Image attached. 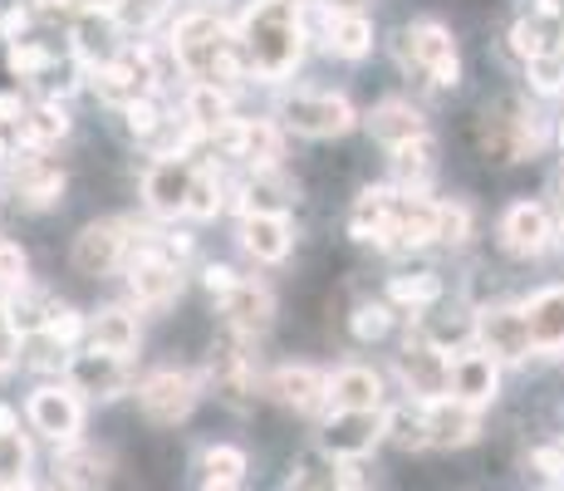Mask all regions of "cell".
I'll return each instance as SVG.
<instances>
[{"instance_id": "cell-26", "label": "cell", "mask_w": 564, "mask_h": 491, "mask_svg": "<svg viewBox=\"0 0 564 491\" xmlns=\"http://www.w3.org/2000/svg\"><path fill=\"white\" fill-rule=\"evenodd\" d=\"M393 188H368L359 202H354V236H359V242H383V226H388V212H393Z\"/></svg>"}, {"instance_id": "cell-8", "label": "cell", "mask_w": 564, "mask_h": 491, "mask_svg": "<svg viewBox=\"0 0 564 491\" xmlns=\"http://www.w3.org/2000/svg\"><path fill=\"white\" fill-rule=\"evenodd\" d=\"M128 256V226L123 222H89L74 236V270L79 276H108Z\"/></svg>"}, {"instance_id": "cell-46", "label": "cell", "mask_w": 564, "mask_h": 491, "mask_svg": "<svg viewBox=\"0 0 564 491\" xmlns=\"http://www.w3.org/2000/svg\"><path fill=\"white\" fill-rule=\"evenodd\" d=\"M15 359H20V334H15V324H10V310L0 305V374H10Z\"/></svg>"}, {"instance_id": "cell-25", "label": "cell", "mask_w": 564, "mask_h": 491, "mask_svg": "<svg viewBox=\"0 0 564 491\" xmlns=\"http://www.w3.org/2000/svg\"><path fill=\"white\" fill-rule=\"evenodd\" d=\"M89 344L99 349V354L128 359V349L138 344V320L128 310H99L89 320Z\"/></svg>"}, {"instance_id": "cell-16", "label": "cell", "mask_w": 564, "mask_h": 491, "mask_svg": "<svg viewBox=\"0 0 564 491\" xmlns=\"http://www.w3.org/2000/svg\"><path fill=\"white\" fill-rule=\"evenodd\" d=\"M54 477L69 491H99L108 482V452L89 442H69L59 457H54Z\"/></svg>"}, {"instance_id": "cell-28", "label": "cell", "mask_w": 564, "mask_h": 491, "mask_svg": "<svg viewBox=\"0 0 564 491\" xmlns=\"http://www.w3.org/2000/svg\"><path fill=\"white\" fill-rule=\"evenodd\" d=\"M64 134H69V118H64L59 104H40L35 114L20 118V143H25V152H40V148L59 143Z\"/></svg>"}, {"instance_id": "cell-41", "label": "cell", "mask_w": 564, "mask_h": 491, "mask_svg": "<svg viewBox=\"0 0 564 491\" xmlns=\"http://www.w3.org/2000/svg\"><path fill=\"white\" fill-rule=\"evenodd\" d=\"M471 232V212L462 202H442L437 206V242H466Z\"/></svg>"}, {"instance_id": "cell-51", "label": "cell", "mask_w": 564, "mask_h": 491, "mask_svg": "<svg viewBox=\"0 0 564 491\" xmlns=\"http://www.w3.org/2000/svg\"><path fill=\"white\" fill-rule=\"evenodd\" d=\"M20 118H25V108H20V98L0 94V128H6V124H20Z\"/></svg>"}, {"instance_id": "cell-27", "label": "cell", "mask_w": 564, "mask_h": 491, "mask_svg": "<svg viewBox=\"0 0 564 491\" xmlns=\"http://www.w3.org/2000/svg\"><path fill=\"white\" fill-rule=\"evenodd\" d=\"M368 45H373V25H368L359 10H339V15L329 20V50L339 54V60H364Z\"/></svg>"}, {"instance_id": "cell-22", "label": "cell", "mask_w": 564, "mask_h": 491, "mask_svg": "<svg viewBox=\"0 0 564 491\" xmlns=\"http://www.w3.org/2000/svg\"><path fill=\"white\" fill-rule=\"evenodd\" d=\"M368 128H373V138H383L388 148H403L412 138H427V124H422V114L403 98H388V104L373 108V118H368Z\"/></svg>"}, {"instance_id": "cell-23", "label": "cell", "mask_w": 564, "mask_h": 491, "mask_svg": "<svg viewBox=\"0 0 564 491\" xmlns=\"http://www.w3.org/2000/svg\"><path fill=\"white\" fill-rule=\"evenodd\" d=\"M265 388H270V398H280L285 408H300V413H314L329 398V384H324L314 369H280Z\"/></svg>"}, {"instance_id": "cell-48", "label": "cell", "mask_w": 564, "mask_h": 491, "mask_svg": "<svg viewBox=\"0 0 564 491\" xmlns=\"http://www.w3.org/2000/svg\"><path fill=\"white\" fill-rule=\"evenodd\" d=\"M30 364H40V369H64V364H69V349L50 344L45 334H40V340H35V354H30Z\"/></svg>"}, {"instance_id": "cell-52", "label": "cell", "mask_w": 564, "mask_h": 491, "mask_svg": "<svg viewBox=\"0 0 564 491\" xmlns=\"http://www.w3.org/2000/svg\"><path fill=\"white\" fill-rule=\"evenodd\" d=\"M25 25H30V10H10V15H6V25H0V30H6V40H15Z\"/></svg>"}, {"instance_id": "cell-5", "label": "cell", "mask_w": 564, "mask_h": 491, "mask_svg": "<svg viewBox=\"0 0 564 491\" xmlns=\"http://www.w3.org/2000/svg\"><path fill=\"white\" fill-rule=\"evenodd\" d=\"M398 50H403V60L417 64L432 84L457 89L462 64H457V50H452V35L442 25H412V30H403V45H398Z\"/></svg>"}, {"instance_id": "cell-6", "label": "cell", "mask_w": 564, "mask_h": 491, "mask_svg": "<svg viewBox=\"0 0 564 491\" xmlns=\"http://www.w3.org/2000/svg\"><path fill=\"white\" fill-rule=\"evenodd\" d=\"M221 45H231L221 30V20L206 15V10H192V15L177 20V30H172V54H177L182 70H192L197 79H206V70H212V60L221 54Z\"/></svg>"}, {"instance_id": "cell-29", "label": "cell", "mask_w": 564, "mask_h": 491, "mask_svg": "<svg viewBox=\"0 0 564 491\" xmlns=\"http://www.w3.org/2000/svg\"><path fill=\"white\" fill-rule=\"evenodd\" d=\"M432 168H437V143L432 138H412V143L393 148V172L403 188H427Z\"/></svg>"}, {"instance_id": "cell-24", "label": "cell", "mask_w": 564, "mask_h": 491, "mask_svg": "<svg viewBox=\"0 0 564 491\" xmlns=\"http://www.w3.org/2000/svg\"><path fill=\"white\" fill-rule=\"evenodd\" d=\"M520 314H525V330H530V340H535V349H560L564 344V286L535 295Z\"/></svg>"}, {"instance_id": "cell-34", "label": "cell", "mask_w": 564, "mask_h": 491, "mask_svg": "<svg viewBox=\"0 0 564 491\" xmlns=\"http://www.w3.org/2000/svg\"><path fill=\"white\" fill-rule=\"evenodd\" d=\"M398 305H412V310H422V305H432L442 295V280L432 276V270H422V276H393V286H388Z\"/></svg>"}, {"instance_id": "cell-15", "label": "cell", "mask_w": 564, "mask_h": 491, "mask_svg": "<svg viewBox=\"0 0 564 491\" xmlns=\"http://www.w3.org/2000/svg\"><path fill=\"white\" fill-rule=\"evenodd\" d=\"M241 246L251 250L256 260H285L290 246H295V232H290L285 212H251L241 226Z\"/></svg>"}, {"instance_id": "cell-33", "label": "cell", "mask_w": 564, "mask_h": 491, "mask_svg": "<svg viewBox=\"0 0 564 491\" xmlns=\"http://www.w3.org/2000/svg\"><path fill=\"white\" fill-rule=\"evenodd\" d=\"M202 467H206V482L236 487L246 477V452H236V447H206Z\"/></svg>"}, {"instance_id": "cell-3", "label": "cell", "mask_w": 564, "mask_h": 491, "mask_svg": "<svg viewBox=\"0 0 564 491\" xmlns=\"http://www.w3.org/2000/svg\"><path fill=\"white\" fill-rule=\"evenodd\" d=\"M545 143V134H540V118L525 114V108L506 104V108H486L481 118V148L491 152L496 162H516L525 158V152H535Z\"/></svg>"}, {"instance_id": "cell-53", "label": "cell", "mask_w": 564, "mask_h": 491, "mask_svg": "<svg viewBox=\"0 0 564 491\" xmlns=\"http://www.w3.org/2000/svg\"><path fill=\"white\" fill-rule=\"evenodd\" d=\"M74 6H84V10H113L118 0H74Z\"/></svg>"}, {"instance_id": "cell-21", "label": "cell", "mask_w": 564, "mask_h": 491, "mask_svg": "<svg viewBox=\"0 0 564 491\" xmlns=\"http://www.w3.org/2000/svg\"><path fill=\"white\" fill-rule=\"evenodd\" d=\"M329 403L334 413H364V408H378L383 403V378L373 369H339L329 378Z\"/></svg>"}, {"instance_id": "cell-38", "label": "cell", "mask_w": 564, "mask_h": 491, "mask_svg": "<svg viewBox=\"0 0 564 491\" xmlns=\"http://www.w3.org/2000/svg\"><path fill=\"white\" fill-rule=\"evenodd\" d=\"M525 70H530V84H535L540 94L564 89V60L560 54H535V60H525Z\"/></svg>"}, {"instance_id": "cell-1", "label": "cell", "mask_w": 564, "mask_h": 491, "mask_svg": "<svg viewBox=\"0 0 564 491\" xmlns=\"http://www.w3.org/2000/svg\"><path fill=\"white\" fill-rule=\"evenodd\" d=\"M300 40H305V30H300V15L290 0H256V6L246 10L241 45L265 79H280V74L295 70L300 50H305Z\"/></svg>"}, {"instance_id": "cell-42", "label": "cell", "mask_w": 564, "mask_h": 491, "mask_svg": "<svg viewBox=\"0 0 564 491\" xmlns=\"http://www.w3.org/2000/svg\"><path fill=\"white\" fill-rule=\"evenodd\" d=\"M113 10H118V20H123L128 30H148L162 10H167V0H118Z\"/></svg>"}, {"instance_id": "cell-37", "label": "cell", "mask_w": 564, "mask_h": 491, "mask_svg": "<svg viewBox=\"0 0 564 491\" xmlns=\"http://www.w3.org/2000/svg\"><path fill=\"white\" fill-rule=\"evenodd\" d=\"M187 212L192 216H216V212H221V182H216L212 172H197V178H192Z\"/></svg>"}, {"instance_id": "cell-4", "label": "cell", "mask_w": 564, "mask_h": 491, "mask_svg": "<svg viewBox=\"0 0 564 491\" xmlns=\"http://www.w3.org/2000/svg\"><path fill=\"white\" fill-rule=\"evenodd\" d=\"M398 374H403V384H408L412 398H422V403H442V398H447V388H452L447 354H442L427 334H408L403 354H398Z\"/></svg>"}, {"instance_id": "cell-31", "label": "cell", "mask_w": 564, "mask_h": 491, "mask_svg": "<svg viewBox=\"0 0 564 491\" xmlns=\"http://www.w3.org/2000/svg\"><path fill=\"white\" fill-rule=\"evenodd\" d=\"M25 172H20V202H25V206H35V212H40V206H54V202H59V192H64V178H59V172H50V168H40V162H35V152H25Z\"/></svg>"}, {"instance_id": "cell-32", "label": "cell", "mask_w": 564, "mask_h": 491, "mask_svg": "<svg viewBox=\"0 0 564 491\" xmlns=\"http://www.w3.org/2000/svg\"><path fill=\"white\" fill-rule=\"evenodd\" d=\"M30 477V442L15 433H0V487L6 491H20Z\"/></svg>"}, {"instance_id": "cell-58", "label": "cell", "mask_w": 564, "mask_h": 491, "mask_svg": "<svg viewBox=\"0 0 564 491\" xmlns=\"http://www.w3.org/2000/svg\"><path fill=\"white\" fill-rule=\"evenodd\" d=\"M560 138H564V128H560Z\"/></svg>"}, {"instance_id": "cell-17", "label": "cell", "mask_w": 564, "mask_h": 491, "mask_svg": "<svg viewBox=\"0 0 564 491\" xmlns=\"http://www.w3.org/2000/svg\"><path fill=\"white\" fill-rule=\"evenodd\" d=\"M501 242H506V250H516V256H535V250H545L550 246V216H545V206L516 202L511 212L501 216Z\"/></svg>"}, {"instance_id": "cell-2", "label": "cell", "mask_w": 564, "mask_h": 491, "mask_svg": "<svg viewBox=\"0 0 564 491\" xmlns=\"http://www.w3.org/2000/svg\"><path fill=\"white\" fill-rule=\"evenodd\" d=\"M280 118H285V128H295L305 138H339L359 124L349 98H339V94H290L280 104Z\"/></svg>"}, {"instance_id": "cell-45", "label": "cell", "mask_w": 564, "mask_h": 491, "mask_svg": "<svg viewBox=\"0 0 564 491\" xmlns=\"http://www.w3.org/2000/svg\"><path fill=\"white\" fill-rule=\"evenodd\" d=\"M123 114H128V128H133L138 138H153L158 128H162V118H158V104H153V98H138V104H128Z\"/></svg>"}, {"instance_id": "cell-20", "label": "cell", "mask_w": 564, "mask_h": 491, "mask_svg": "<svg viewBox=\"0 0 564 491\" xmlns=\"http://www.w3.org/2000/svg\"><path fill=\"white\" fill-rule=\"evenodd\" d=\"M422 423H427V442H437V447H466V442H476V433H481L476 408H462V403H447V398L427 403Z\"/></svg>"}, {"instance_id": "cell-43", "label": "cell", "mask_w": 564, "mask_h": 491, "mask_svg": "<svg viewBox=\"0 0 564 491\" xmlns=\"http://www.w3.org/2000/svg\"><path fill=\"white\" fill-rule=\"evenodd\" d=\"M0 286L6 290H25V250L0 236Z\"/></svg>"}, {"instance_id": "cell-59", "label": "cell", "mask_w": 564, "mask_h": 491, "mask_svg": "<svg viewBox=\"0 0 564 491\" xmlns=\"http://www.w3.org/2000/svg\"><path fill=\"white\" fill-rule=\"evenodd\" d=\"M20 491H30V487H20Z\"/></svg>"}, {"instance_id": "cell-11", "label": "cell", "mask_w": 564, "mask_h": 491, "mask_svg": "<svg viewBox=\"0 0 564 491\" xmlns=\"http://www.w3.org/2000/svg\"><path fill=\"white\" fill-rule=\"evenodd\" d=\"M192 178H197V172H192L182 158H158L153 168L143 172V202L153 206L158 216H177V212H187Z\"/></svg>"}, {"instance_id": "cell-9", "label": "cell", "mask_w": 564, "mask_h": 491, "mask_svg": "<svg viewBox=\"0 0 564 491\" xmlns=\"http://www.w3.org/2000/svg\"><path fill=\"white\" fill-rule=\"evenodd\" d=\"M30 423H35L45 438L54 442H74L84 428V408H79V393L69 384H45L30 398Z\"/></svg>"}, {"instance_id": "cell-56", "label": "cell", "mask_w": 564, "mask_h": 491, "mask_svg": "<svg viewBox=\"0 0 564 491\" xmlns=\"http://www.w3.org/2000/svg\"><path fill=\"white\" fill-rule=\"evenodd\" d=\"M206 491H231V487H216V482H206Z\"/></svg>"}, {"instance_id": "cell-40", "label": "cell", "mask_w": 564, "mask_h": 491, "mask_svg": "<svg viewBox=\"0 0 564 491\" xmlns=\"http://www.w3.org/2000/svg\"><path fill=\"white\" fill-rule=\"evenodd\" d=\"M393 330V314H388V305H359L354 310V334L368 344V340H383V334Z\"/></svg>"}, {"instance_id": "cell-49", "label": "cell", "mask_w": 564, "mask_h": 491, "mask_svg": "<svg viewBox=\"0 0 564 491\" xmlns=\"http://www.w3.org/2000/svg\"><path fill=\"white\" fill-rule=\"evenodd\" d=\"M530 467H540V477H564V452L560 447H540V452H530Z\"/></svg>"}, {"instance_id": "cell-55", "label": "cell", "mask_w": 564, "mask_h": 491, "mask_svg": "<svg viewBox=\"0 0 564 491\" xmlns=\"http://www.w3.org/2000/svg\"><path fill=\"white\" fill-rule=\"evenodd\" d=\"M0 162H6V128H0Z\"/></svg>"}, {"instance_id": "cell-39", "label": "cell", "mask_w": 564, "mask_h": 491, "mask_svg": "<svg viewBox=\"0 0 564 491\" xmlns=\"http://www.w3.org/2000/svg\"><path fill=\"white\" fill-rule=\"evenodd\" d=\"M40 334H45L50 344L69 349V344H74V340H79V334H84V320H79V314H74V310H64V305H59V310H50V320L40 324Z\"/></svg>"}, {"instance_id": "cell-7", "label": "cell", "mask_w": 564, "mask_h": 491, "mask_svg": "<svg viewBox=\"0 0 564 491\" xmlns=\"http://www.w3.org/2000/svg\"><path fill=\"white\" fill-rule=\"evenodd\" d=\"M202 388L192 374H182V369H162L153 374L143 388H138V403H143V413L153 423H182L192 408H197Z\"/></svg>"}, {"instance_id": "cell-10", "label": "cell", "mask_w": 564, "mask_h": 491, "mask_svg": "<svg viewBox=\"0 0 564 491\" xmlns=\"http://www.w3.org/2000/svg\"><path fill=\"white\" fill-rule=\"evenodd\" d=\"M383 428H388V418H383V408H364V413H334L329 423H324V447H329L334 457H364V452H373V442L383 438Z\"/></svg>"}, {"instance_id": "cell-19", "label": "cell", "mask_w": 564, "mask_h": 491, "mask_svg": "<svg viewBox=\"0 0 564 491\" xmlns=\"http://www.w3.org/2000/svg\"><path fill=\"white\" fill-rule=\"evenodd\" d=\"M221 310L241 334H256L275 320V300H270V290L256 286V280H236V286L221 295Z\"/></svg>"}, {"instance_id": "cell-57", "label": "cell", "mask_w": 564, "mask_h": 491, "mask_svg": "<svg viewBox=\"0 0 564 491\" xmlns=\"http://www.w3.org/2000/svg\"><path fill=\"white\" fill-rule=\"evenodd\" d=\"M560 202H564V188H560Z\"/></svg>"}, {"instance_id": "cell-14", "label": "cell", "mask_w": 564, "mask_h": 491, "mask_svg": "<svg viewBox=\"0 0 564 491\" xmlns=\"http://www.w3.org/2000/svg\"><path fill=\"white\" fill-rule=\"evenodd\" d=\"M476 334H481L486 354L511 359V364H520V359L535 349V340H530V330H525V314L520 310H486L481 320H476Z\"/></svg>"}, {"instance_id": "cell-47", "label": "cell", "mask_w": 564, "mask_h": 491, "mask_svg": "<svg viewBox=\"0 0 564 491\" xmlns=\"http://www.w3.org/2000/svg\"><path fill=\"white\" fill-rule=\"evenodd\" d=\"M50 64V54L40 50V45H15L10 50V70L20 74V79H30V74H40Z\"/></svg>"}, {"instance_id": "cell-35", "label": "cell", "mask_w": 564, "mask_h": 491, "mask_svg": "<svg viewBox=\"0 0 564 491\" xmlns=\"http://www.w3.org/2000/svg\"><path fill=\"white\" fill-rule=\"evenodd\" d=\"M285 491H344V472L329 462H305V467H295Z\"/></svg>"}, {"instance_id": "cell-36", "label": "cell", "mask_w": 564, "mask_h": 491, "mask_svg": "<svg viewBox=\"0 0 564 491\" xmlns=\"http://www.w3.org/2000/svg\"><path fill=\"white\" fill-rule=\"evenodd\" d=\"M246 162H256V168H275L280 158V138L270 124H246V148H241Z\"/></svg>"}, {"instance_id": "cell-50", "label": "cell", "mask_w": 564, "mask_h": 491, "mask_svg": "<svg viewBox=\"0 0 564 491\" xmlns=\"http://www.w3.org/2000/svg\"><path fill=\"white\" fill-rule=\"evenodd\" d=\"M231 286H236V270L231 266H212V270H206V290H212V295H226Z\"/></svg>"}, {"instance_id": "cell-30", "label": "cell", "mask_w": 564, "mask_h": 491, "mask_svg": "<svg viewBox=\"0 0 564 491\" xmlns=\"http://www.w3.org/2000/svg\"><path fill=\"white\" fill-rule=\"evenodd\" d=\"M226 118H231V98L216 89V84H197V89L187 94V124L197 128V134H216Z\"/></svg>"}, {"instance_id": "cell-12", "label": "cell", "mask_w": 564, "mask_h": 491, "mask_svg": "<svg viewBox=\"0 0 564 491\" xmlns=\"http://www.w3.org/2000/svg\"><path fill=\"white\" fill-rule=\"evenodd\" d=\"M69 388L74 393H89V398H118L128 388V359H113V354H74L69 364Z\"/></svg>"}, {"instance_id": "cell-54", "label": "cell", "mask_w": 564, "mask_h": 491, "mask_svg": "<svg viewBox=\"0 0 564 491\" xmlns=\"http://www.w3.org/2000/svg\"><path fill=\"white\" fill-rule=\"evenodd\" d=\"M0 433H15V413L0 408Z\"/></svg>"}, {"instance_id": "cell-18", "label": "cell", "mask_w": 564, "mask_h": 491, "mask_svg": "<svg viewBox=\"0 0 564 491\" xmlns=\"http://www.w3.org/2000/svg\"><path fill=\"white\" fill-rule=\"evenodd\" d=\"M496 384H501V374H496L491 354H462L457 364H452V388L447 393H457L462 408H481V403L496 398Z\"/></svg>"}, {"instance_id": "cell-13", "label": "cell", "mask_w": 564, "mask_h": 491, "mask_svg": "<svg viewBox=\"0 0 564 491\" xmlns=\"http://www.w3.org/2000/svg\"><path fill=\"white\" fill-rule=\"evenodd\" d=\"M128 286H133V295L143 305H167L182 295V276L162 250H138V256L128 260Z\"/></svg>"}, {"instance_id": "cell-44", "label": "cell", "mask_w": 564, "mask_h": 491, "mask_svg": "<svg viewBox=\"0 0 564 491\" xmlns=\"http://www.w3.org/2000/svg\"><path fill=\"white\" fill-rule=\"evenodd\" d=\"M511 50L520 54V60H535V54H550V50H545V30H540V20H520V25L511 30Z\"/></svg>"}]
</instances>
